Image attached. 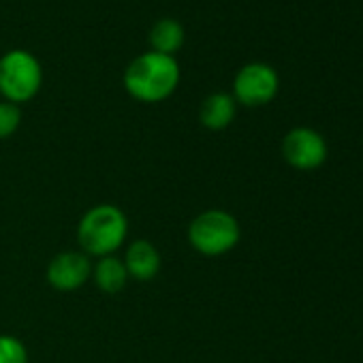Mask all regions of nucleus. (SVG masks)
Returning a JSON list of instances; mask_svg holds the SVG:
<instances>
[{"label": "nucleus", "mask_w": 363, "mask_h": 363, "mask_svg": "<svg viewBox=\"0 0 363 363\" xmlns=\"http://www.w3.org/2000/svg\"><path fill=\"white\" fill-rule=\"evenodd\" d=\"M179 65L173 56L145 52L137 56L124 71V88L139 103L167 101L179 86Z\"/></svg>", "instance_id": "1"}, {"label": "nucleus", "mask_w": 363, "mask_h": 363, "mask_svg": "<svg viewBox=\"0 0 363 363\" xmlns=\"http://www.w3.org/2000/svg\"><path fill=\"white\" fill-rule=\"evenodd\" d=\"M128 238V218L113 203L90 208L77 225V242L90 259L116 255Z\"/></svg>", "instance_id": "2"}, {"label": "nucleus", "mask_w": 363, "mask_h": 363, "mask_svg": "<svg viewBox=\"0 0 363 363\" xmlns=\"http://www.w3.org/2000/svg\"><path fill=\"white\" fill-rule=\"evenodd\" d=\"M189 244L203 257H223L231 252L242 238L238 218L227 210H206L189 225Z\"/></svg>", "instance_id": "3"}, {"label": "nucleus", "mask_w": 363, "mask_h": 363, "mask_svg": "<svg viewBox=\"0 0 363 363\" xmlns=\"http://www.w3.org/2000/svg\"><path fill=\"white\" fill-rule=\"evenodd\" d=\"M43 86V69L37 56L26 50H11L0 58V94L22 105L33 101Z\"/></svg>", "instance_id": "4"}, {"label": "nucleus", "mask_w": 363, "mask_h": 363, "mask_svg": "<svg viewBox=\"0 0 363 363\" xmlns=\"http://www.w3.org/2000/svg\"><path fill=\"white\" fill-rule=\"evenodd\" d=\"M280 79L274 67L265 62H248L244 65L235 79H233V92L238 105L244 107H263L272 103L278 94Z\"/></svg>", "instance_id": "5"}, {"label": "nucleus", "mask_w": 363, "mask_h": 363, "mask_svg": "<svg viewBox=\"0 0 363 363\" xmlns=\"http://www.w3.org/2000/svg\"><path fill=\"white\" fill-rule=\"evenodd\" d=\"M325 137L310 126H295L282 139V156L297 171H314L327 160Z\"/></svg>", "instance_id": "6"}, {"label": "nucleus", "mask_w": 363, "mask_h": 363, "mask_svg": "<svg viewBox=\"0 0 363 363\" xmlns=\"http://www.w3.org/2000/svg\"><path fill=\"white\" fill-rule=\"evenodd\" d=\"M48 284L60 293H73L92 278V259L82 250L58 252L45 269Z\"/></svg>", "instance_id": "7"}, {"label": "nucleus", "mask_w": 363, "mask_h": 363, "mask_svg": "<svg viewBox=\"0 0 363 363\" xmlns=\"http://www.w3.org/2000/svg\"><path fill=\"white\" fill-rule=\"evenodd\" d=\"M124 267L128 274V280H137V282H150L158 276L160 272V252L158 248L147 242V240H135L126 246L124 250Z\"/></svg>", "instance_id": "8"}, {"label": "nucleus", "mask_w": 363, "mask_h": 363, "mask_svg": "<svg viewBox=\"0 0 363 363\" xmlns=\"http://www.w3.org/2000/svg\"><path fill=\"white\" fill-rule=\"evenodd\" d=\"M238 113V103L229 92H214L210 94L199 109V122L208 130H225L231 126Z\"/></svg>", "instance_id": "9"}, {"label": "nucleus", "mask_w": 363, "mask_h": 363, "mask_svg": "<svg viewBox=\"0 0 363 363\" xmlns=\"http://www.w3.org/2000/svg\"><path fill=\"white\" fill-rule=\"evenodd\" d=\"M92 280H94L96 289L105 295L120 293L128 282L124 261L118 255L96 259V263H92Z\"/></svg>", "instance_id": "10"}, {"label": "nucleus", "mask_w": 363, "mask_h": 363, "mask_svg": "<svg viewBox=\"0 0 363 363\" xmlns=\"http://www.w3.org/2000/svg\"><path fill=\"white\" fill-rule=\"evenodd\" d=\"M184 26H182L177 20H160L152 26L150 30V45L152 52L164 54V56H173L175 52L182 50L184 45Z\"/></svg>", "instance_id": "11"}, {"label": "nucleus", "mask_w": 363, "mask_h": 363, "mask_svg": "<svg viewBox=\"0 0 363 363\" xmlns=\"http://www.w3.org/2000/svg\"><path fill=\"white\" fill-rule=\"evenodd\" d=\"M0 363H28L26 344L9 333H0Z\"/></svg>", "instance_id": "12"}, {"label": "nucleus", "mask_w": 363, "mask_h": 363, "mask_svg": "<svg viewBox=\"0 0 363 363\" xmlns=\"http://www.w3.org/2000/svg\"><path fill=\"white\" fill-rule=\"evenodd\" d=\"M22 124V109L16 103L0 101V139H9Z\"/></svg>", "instance_id": "13"}]
</instances>
